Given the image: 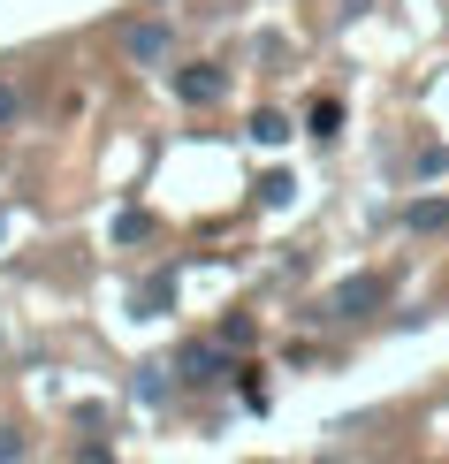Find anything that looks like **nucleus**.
<instances>
[{"label":"nucleus","mask_w":449,"mask_h":464,"mask_svg":"<svg viewBox=\"0 0 449 464\" xmlns=\"http://www.w3.org/2000/svg\"><path fill=\"white\" fill-rule=\"evenodd\" d=\"M404 221H412V228H449V198H419Z\"/></svg>","instance_id":"5"},{"label":"nucleus","mask_w":449,"mask_h":464,"mask_svg":"<svg viewBox=\"0 0 449 464\" xmlns=\"http://www.w3.org/2000/svg\"><path fill=\"white\" fill-rule=\"evenodd\" d=\"M251 138H259V145H282L289 122H282V114H251Z\"/></svg>","instance_id":"8"},{"label":"nucleus","mask_w":449,"mask_h":464,"mask_svg":"<svg viewBox=\"0 0 449 464\" xmlns=\"http://www.w3.org/2000/svg\"><path fill=\"white\" fill-rule=\"evenodd\" d=\"M221 92H229L221 69H183V76H175V100H190V107H213Z\"/></svg>","instance_id":"3"},{"label":"nucleus","mask_w":449,"mask_h":464,"mask_svg":"<svg viewBox=\"0 0 449 464\" xmlns=\"http://www.w3.org/2000/svg\"><path fill=\"white\" fill-rule=\"evenodd\" d=\"M8 457H24V441H15V434H0V464H8Z\"/></svg>","instance_id":"12"},{"label":"nucleus","mask_w":449,"mask_h":464,"mask_svg":"<svg viewBox=\"0 0 449 464\" xmlns=\"http://www.w3.org/2000/svg\"><path fill=\"white\" fill-rule=\"evenodd\" d=\"M374 304H381V275H350V282H336L327 313H336V320H358V313H374Z\"/></svg>","instance_id":"1"},{"label":"nucleus","mask_w":449,"mask_h":464,"mask_svg":"<svg viewBox=\"0 0 449 464\" xmlns=\"http://www.w3.org/2000/svg\"><path fill=\"white\" fill-rule=\"evenodd\" d=\"M289 190H298L289 176H267V183H259V198H267V206H289Z\"/></svg>","instance_id":"10"},{"label":"nucleus","mask_w":449,"mask_h":464,"mask_svg":"<svg viewBox=\"0 0 449 464\" xmlns=\"http://www.w3.org/2000/svg\"><path fill=\"white\" fill-rule=\"evenodd\" d=\"M336 130H343V107L320 100V107H312V138H336Z\"/></svg>","instance_id":"7"},{"label":"nucleus","mask_w":449,"mask_h":464,"mask_svg":"<svg viewBox=\"0 0 449 464\" xmlns=\"http://www.w3.org/2000/svg\"><path fill=\"white\" fill-rule=\"evenodd\" d=\"M8 122H15V92L0 84V130H8Z\"/></svg>","instance_id":"11"},{"label":"nucleus","mask_w":449,"mask_h":464,"mask_svg":"<svg viewBox=\"0 0 449 464\" xmlns=\"http://www.w3.org/2000/svg\"><path fill=\"white\" fill-rule=\"evenodd\" d=\"M152 237V214H114V244H145Z\"/></svg>","instance_id":"6"},{"label":"nucleus","mask_w":449,"mask_h":464,"mask_svg":"<svg viewBox=\"0 0 449 464\" xmlns=\"http://www.w3.org/2000/svg\"><path fill=\"white\" fill-rule=\"evenodd\" d=\"M122 53H130L138 69H161V62H168V31H161V24H130Z\"/></svg>","instance_id":"2"},{"label":"nucleus","mask_w":449,"mask_h":464,"mask_svg":"<svg viewBox=\"0 0 449 464\" xmlns=\"http://www.w3.org/2000/svg\"><path fill=\"white\" fill-rule=\"evenodd\" d=\"M183 381H190V389L221 381V351H213V343H190V351H183Z\"/></svg>","instance_id":"4"},{"label":"nucleus","mask_w":449,"mask_h":464,"mask_svg":"<svg viewBox=\"0 0 449 464\" xmlns=\"http://www.w3.org/2000/svg\"><path fill=\"white\" fill-rule=\"evenodd\" d=\"M168 297H175V275H152V282H145V313H161Z\"/></svg>","instance_id":"9"}]
</instances>
